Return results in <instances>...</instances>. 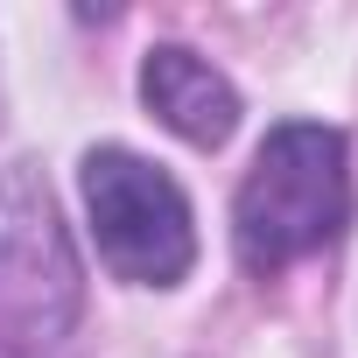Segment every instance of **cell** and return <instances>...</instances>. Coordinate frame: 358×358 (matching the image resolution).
I'll use <instances>...</instances> for the list:
<instances>
[{
  "mask_svg": "<svg viewBox=\"0 0 358 358\" xmlns=\"http://www.w3.org/2000/svg\"><path fill=\"white\" fill-rule=\"evenodd\" d=\"M85 309V267L64 232L57 190L36 162L0 169V344L43 351L71 337Z\"/></svg>",
  "mask_w": 358,
  "mask_h": 358,
  "instance_id": "2",
  "label": "cell"
},
{
  "mask_svg": "<svg viewBox=\"0 0 358 358\" xmlns=\"http://www.w3.org/2000/svg\"><path fill=\"white\" fill-rule=\"evenodd\" d=\"M351 218V162H344V134L316 127V120H288L260 141L239 204H232V232H239V260L253 274H274L302 253H323Z\"/></svg>",
  "mask_w": 358,
  "mask_h": 358,
  "instance_id": "1",
  "label": "cell"
},
{
  "mask_svg": "<svg viewBox=\"0 0 358 358\" xmlns=\"http://www.w3.org/2000/svg\"><path fill=\"white\" fill-rule=\"evenodd\" d=\"M85 211L99 232V253L120 281L176 288L197 260V225L183 190L134 148H92L85 155Z\"/></svg>",
  "mask_w": 358,
  "mask_h": 358,
  "instance_id": "3",
  "label": "cell"
},
{
  "mask_svg": "<svg viewBox=\"0 0 358 358\" xmlns=\"http://www.w3.org/2000/svg\"><path fill=\"white\" fill-rule=\"evenodd\" d=\"M141 99L148 113L169 127V134H183L190 148H225L232 127H239V92L225 85V71H211L197 50L183 43H162L148 50L141 64Z\"/></svg>",
  "mask_w": 358,
  "mask_h": 358,
  "instance_id": "4",
  "label": "cell"
}]
</instances>
